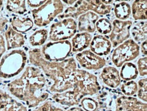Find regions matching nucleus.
<instances>
[{
    "label": "nucleus",
    "instance_id": "1",
    "mask_svg": "<svg viewBox=\"0 0 147 111\" xmlns=\"http://www.w3.org/2000/svg\"><path fill=\"white\" fill-rule=\"evenodd\" d=\"M6 91L28 108H35L50 98L48 80L38 67L27 65L16 78L5 85Z\"/></svg>",
    "mask_w": 147,
    "mask_h": 111
},
{
    "label": "nucleus",
    "instance_id": "2",
    "mask_svg": "<svg viewBox=\"0 0 147 111\" xmlns=\"http://www.w3.org/2000/svg\"><path fill=\"white\" fill-rule=\"evenodd\" d=\"M27 55L29 63L40 69L48 79V91L51 95L63 93L73 87L78 69L74 57L60 62L48 61L41 56L40 48H30Z\"/></svg>",
    "mask_w": 147,
    "mask_h": 111
},
{
    "label": "nucleus",
    "instance_id": "3",
    "mask_svg": "<svg viewBox=\"0 0 147 111\" xmlns=\"http://www.w3.org/2000/svg\"><path fill=\"white\" fill-rule=\"evenodd\" d=\"M101 89L96 75L78 68L76 70V80L72 89L61 93L52 94L51 99L64 108H71L80 104L84 97L96 95Z\"/></svg>",
    "mask_w": 147,
    "mask_h": 111
},
{
    "label": "nucleus",
    "instance_id": "4",
    "mask_svg": "<svg viewBox=\"0 0 147 111\" xmlns=\"http://www.w3.org/2000/svg\"><path fill=\"white\" fill-rule=\"evenodd\" d=\"M28 61L27 52L22 48L5 52L0 59V80L16 78L27 67Z\"/></svg>",
    "mask_w": 147,
    "mask_h": 111
},
{
    "label": "nucleus",
    "instance_id": "5",
    "mask_svg": "<svg viewBox=\"0 0 147 111\" xmlns=\"http://www.w3.org/2000/svg\"><path fill=\"white\" fill-rule=\"evenodd\" d=\"M65 10V5L60 0H48L37 8L31 10L34 25L38 27L48 26Z\"/></svg>",
    "mask_w": 147,
    "mask_h": 111
},
{
    "label": "nucleus",
    "instance_id": "6",
    "mask_svg": "<svg viewBox=\"0 0 147 111\" xmlns=\"http://www.w3.org/2000/svg\"><path fill=\"white\" fill-rule=\"evenodd\" d=\"M140 54L139 44L129 38L114 48L111 61L115 67H121L124 63L136 59Z\"/></svg>",
    "mask_w": 147,
    "mask_h": 111
},
{
    "label": "nucleus",
    "instance_id": "7",
    "mask_svg": "<svg viewBox=\"0 0 147 111\" xmlns=\"http://www.w3.org/2000/svg\"><path fill=\"white\" fill-rule=\"evenodd\" d=\"M41 54L45 60L60 62L68 59L72 52L71 41L48 42L40 48Z\"/></svg>",
    "mask_w": 147,
    "mask_h": 111
},
{
    "label": "nucleus",
    "instance_id": "8",
    "mask_svg": "<svg viewBox=\"0 0 147 111\" xmlns=\"http://www.w3.org/2000/svg\"><path fill=\"white\" fill-rule=\"evenodd\" d=\"M48 31L50 42L69 40L77 33V21L71 18L59 20L52 24Z\"/></svg>",
    "mask_w": 147,
    "mask_h": 111
},
{
    "label": "nucleus",
    "instance_id": "9",
    "mask_svg": "<svg viewBox=\"0 0 147 111\" xmlns=\"http://www.w3.org/2000/svg\"><path fill=\"white\" fill-rule=\"evenodd\" d=\"M75 59L83 69L88 72L98 71L106 66L107 63L105 57H99L90 49L77 53L75 56Z\"/></svg>",
    "mask_w": 147,
    "mask_h": 111
},
{
    "label": "nucleus",
    "instance_id": "10",
    "mask_svg": "<svg viewBox=\"0 0 147 111\" xmlns=\"http://www.w3.org/2000/svg\"><path fill=\"white\" fill-rule=\"evenodd\" d=\"M133 25L131 20H113L112 22V31L109 34V40L113 48L125 42L130 37V29Z\"/></svg>",
    "mask_w": 147,
    "mask_h": 111
},
{
    "label": "nucleus",
    "instance_id": "11",
    "mask_svg": "<svg viewBox=\"0 0 147 111\" xmlns=\"http://www.w3.org/2000/svg\"><path fill=\"white\" fill-rule=\"evenodd\" d=\"M112 108L113 111H147V104L137 97L118 93L114 99Z\"/></svg>",
    "mask_w": 147,
    "mask_h": 111
},
{
    "label": "nucleus",
    "instance_id": "12",
    "mask_svg": "<svg viewBox=\"0 0 147 111\" xmlns=\"http://www.w3.org/2000/svg\"><path fill=\"white\" fill-rule=\"evenodd\" d=\"M0 111H28V108L6 90L0 87Z\"/></svg>",
    "mask_w": 147,
    "mask_h": 111
},
{
    "label": "nucleus",
    "instance_id": "13",
    "mask_svg": "<svg viewBox=\"0 0 147 111\" xmlns=\"http://www.w3.org/2000/svg\"><path fill=\"white\" fill-rule=\"evenodd\" d=\"M5 42V47L6 50L18 49L21 48L26 44V37L22 33L17 32L15 31L9 24L7 25L6 29L3 33Z\"/></svg>",
    "mask_w": 147,
    "mask_h": 111
},
{
    "label": "nucleus",
    "instance_id": "14",
    "mask_svg": "<svg viewBox=\"0 0 147 111\" xmlns=\"http://www.w3.org/2000/svg\"><path fill=\"white\" fill-rule=\"evenodd\" d=\"M102 83L111 89H117L121 84L119 71L117 67L111 65L104 67L100 73Z\"/></svg>",
    "mask_w": 147,
    "mask_h": 111
},
{
    "label": "nucleus",
    "instance_id": "15",
    "mask_svg": "<svg viewBox=\"0 0 147 111\" xmlns=\"http://www.w3.org/2000/svg\"><path fill=\"white\" fill-rule=\"evenodd\" d=\"M112 44L106 36L96 35L92 37L90 45V50L99 57L108 56L112 50Z\"/></svg>",
    "mask_w": 147,
    "mask_h": 111
},
{
    "label": "nucleus",
    "instance_id": "16",
    "mask_svg": "<svg viewBox=\"0 0 147 111\" xmlns=\"http://www.w3.org/2000/svg\"><path fill=\"white\" fill-rule=\"evenodd\" d=\"M99 18V15L91 11L80 15L77 18V31L80 32L94 33L96 31V22Z\"/></svg>",
    "mask_w": 147,
    "mask_h": 111
},
{
    "label": "nucleus",
    "instance_id": "17",
    "mask_svg": "<svg viewBox=\"0 0 147 111\" xmlns=\"http://www.w3.org/2000/svg\"><path fill=\"white\" fill-rule=\"evenodd\" d=\"M90 11V4L88 1H75L74 4L71 6H67L64 10L62 14L58 16L59 20L64 19V18H73L77 19V18L84 13Z\"/></svg>",
    "mask_w": 147,
    "mask_h": 111
},
{
    "label": "nucleus",
    "instance_id": "18",
    "mask_svg": "<svg viewBox=\"0 0 147 111\" xmlns=\"http://www.w3.org/2000/svg\"><path fill=\"white\" fill-rule=\"evenodd\" d=\"M92 37L93 36L91 33L87 32L77 33L71 38L72 52L77 54L87 49L90 47Z\"/></svg>",
    "mask_w": 147,
    "mask_h": 111
},
{
    "label": "nucleus",
    "instance_id": "19",
    "mask_svg": "<svg viewBox=\"0 0 147 111\" xmlns=\"http://www.w3.org/2000/svg\"><path fill=\"white\" fill-rule=\"evenodd\" d=\"M9 24L15 31L22 34L29 32L34 27L33 19L28 16L24 17L18 16H12L9 18Z\"/></svg>",
    "mask_w": 147,
    "mask_h": 111
},
{
    "label": "nucleus",
    "instance_id": "20",
    "mask_svg": "<svg viewBox=\"0 0 147 111\" xmlns=\"http://www.w3.org/2000/svg\"><path fill=\"white\" fill-rule=\"evenodd\" d=\"M49 31L46 28L36 29L29 35L28 44L32 48H39L46 44L48 39Z\"/></svg>",
    "mask_w": 147,
    "mask_h": 111
},
{
    "label": "nucleus",
    "instance_id": "21",
    "mask_svg": "<svg viewBox=\"0 0 147 111\" xmlns=\"http://www.w3.org/2000/svg\"><path fill=\"white\" fill-rule=\"evenodd\" d=\"M90 4V11L98 15H107L113 11V1H97L88 0Z\"/></svg>",
    "mask_w": 147,
    "mask_h": 111
},
{
    "label": "nucleus",
    "instance_id": "22",
    "mask_svg": "<svg viewBox=\"0 0 147 111\" xmlns=\"http://www.w3.org/2000/svg\"><path fill=\"white\" fill-rule=\"evenodd\" d=\"M130 34L132 39L137 44L142 43L146 40L147 37V21L142 20L135 22L130 29Z\"/></svg>",
    "mask_w": 147,
    "mask_h": 111
},
{
    "label": "nucleus",
    "instance_id": "23",
    "mask_svg": "<svg viewBox=\"0 0 147 111\" xmlns=\"http://www.w3.org/2000/svg\"><path fill=\"white\" fill-rule=\"evenodd\" d=\"M114 96L115 95L113 94L110 89L104 88L102 89H101L100 91L95 95L94 98L98 104L100 110H102V109L108 110L109 108H112Z\"/></svg>",
    "mask_w": 147,
    "mask_h": 111
},
{
    "label": "nucleus",
    "instance_id": "24",
    "mask_svg": "<svg viewBox=\"0 0 147 111\" xmlns=\"http://www.w3.org/2000/svg\"><path fill=\"white\" fill-rule=\"evenodd\" d=\"M4 3V8L7 13L22 16L28 12L27 5L24 0H8Z\"/></svg>",
    "mask_w": 147,
    "mask_h": 111
},
{
    "label": "nucleus",
    "instance_id": "25",
    "mask_svg": "<svg viewBox=\"0 0 147 111\" xmlns=\"http://www.w3.org/2000/svg\"><path fill=\"white\" fill-rule=\"evenodd\" d=\"M146 0H136L133 1L131 6V15L135 20H146Z\"/></svg>",
    "mask_w": 147,
    "mask_h": 111
},
{
    "label": "nucleus",
    "instance_id": "26",
    "mask_svg": "<svg viewBox=\"0 0 147 111\" xmlns=\"http://www.w3.org/2000/svg\"><path fill=\"white\" fill-rule=\"evenodd\" d=\"M31 111H84L80 106H73L71 108H62L60 105L57 104L51 99L45 101L36 108H33Z\"/></svg>",
    "mask_w": 147,
    "mask_h": 111
},
{
    "label": "nucleus",
    "instance_id": "27",
    "mask_svg": "<svg viewBox=\"0 0 147 111\" xmlns=\"http://www.w3.org/2000/svg\"><path fill=\"white\" fill-rule=\"evenodd\" d=\"M119 71V75L121 80L124 81H130L134 80L138 76V72L136 65L131 62L124 63L122 65Z\"/></svg>",
    "mask_w": 147,
    "mask_h": 111
},
{
    "label": "nucleus",
    "instance_id": "28",
    "mask_svg": "<svg viewBox=\"0 0 147 111\" xmlns=\"http://www.w3.org/2000/svg\"><path fill=\"white\" fill-rule=\"evenodd\" d=\"M114 16L117 20H126L131 16V5L127 1H120L114 5Z\"/></svg>",
    "mask_w": 147,
    "mask_h": 111
},
{
    "label": "nucleus",
    "instance_id": "29",
    "mask_svg": "<svg viewBox=\"0 0 147 111\" xmlns=\"http://www.w3.org/2000/svg\"><path fill=\"white\" fill-rule=\"evenodd\" d=\"M120 91L125 96L132 97L137 93L138 84L135 80H130L123 82L119 86Z\"/></svg>",
    "mask_w": 147,
    "mask_h": 111
},
{
    "label": "nucleus",
    "instance_id": "30",
    "mask_svg": "<svg viewBox=\"0 0 147 111\" xmlns=\"http://www.w3.org/2000/svg\"><path fill=\"white\" fill-rule=\"evenodd\" d=\"M96 30L100 35H109L112 31V23L107 18H100L96 22Z\"/></svg>",
    "mask_w": 147,
    "mask_h": 111
},
{
    "label": "nucleus",
    "instance_id": "31",
    "mask_svg": "<svg viewBox=\"0 0 147 111\" xmlns=\"http://www.w3.org/2000/svg\"><path fill=\"white\" fill-rule=\"evenodd\" d=\"M80 107L84 111H100L99 105L94 97H85L81 100Z\"/></svg>",
    "mask_w": 147,
    "mask_h": 111
},
{
    "label": "nucleus",
    "instance_id": "32",
    "mask_svg": "<svg viewBox=\"0 0 147 111\" xmlns=\"http://www.w3.org/2000/svg\"><path fill=\"white\" fill-rule=\"evenodd\" d=\"M138 84V91L137 97L143 102L146 103L147 101V78H140L137 82Z\"/></svg>",
    "mask_w": 147,
    "mask_h": 111
},
{
    "label": "nucleus",
    "instance_id": "33",
    "mask_svg": "<svg viewBox=\"0 0 147 111\" xmlns=\"http://www.w3.org/2000/svg\"><path fill=\"white\" fill-rule=\"evenodd\" d=\"M137 69L138 72V75L141 77H146L147 75V57H143L139 58L137 61Z\"/></svg>",
    "mask_w": 147,
    "mask_h": 111
},
{
    "label": "nucleus",
    "instance_id": "34",
    "mask_svg": "<svg viewBox=\"0 0 147 111\" xmlns=\"http://www.w3.org/2000/svg\"><path fill=\"white\" fill-rule=\"evenodd\" d=\"M9 25V18L5 15L0 14V34L4 33L7 25Z\"/></svg>",
    "mask_w": 147,
    "mask_h": 111
},
{
    "label": "nucleus",
    "instance_id": "35",
    "mask_svg": "<svg viewBox=\"0 0 147 111\" xmlns=\"http://www.w3.org/2000/svg\"><path fill=\"white\" fill-rule=\"evenodd\" d=\"M46 1H35V0L33 1V0H27V1H26V3H27V5L28 7L31 8V10H33V9H35L40 7Z\"/></svg>",
    "mask_w": 147,
    "mask_h": 111
},
{
    "label": "nucleus",
    "instance_id": "36",
    "mask_svg": "<svg viewBox=\"0 0 147 111\" xmlns=\"http://www.w3.org/2000/svg\"><path fill=\"white\" fill-rule=\"evenodd\" d=\"M5 52H6V47H5L4 37L2 34H0V59Z\"/></svg>",
    "mask_w": 147,
    "mask_h": 111
},
{
    "label": "nucleus",
    "instance_id": "37",
    "mask_svg": "<svg viewBox=\"0 0 147 111\" xmlns=\"http://www.w3.org/2000/svg\"><path fill=\"white\" fill-rule=\"evenodd\" d=\"M140 51L143 55L146 56L147 54V41H144L141 43V46H140Z\"/></svg>",
    "mask_w": 147,
    "mask_h": 111
},
{
    "label": "nucleus",
    "instance_id": "38",
    "mask_svg": "<svg viewBox=\"0 0 147 111\" xmlns=\"http://www.w3.org/2000/svg\"><path fill=\"white\" fill-rule=\"evenodd\" d=\"M3 8H4V1L0 0V13L2 12Z\"/></svg>",
    "mask_w": 147,
    "mask_h": 111
},
{
    "label": "nucleus",
    "instance_id": "39",
    "mask_svg": "<svg viewBox=\"0 0 147 111\" xmlns=\"http://www.w3.org/2000/svg\"><path fill=\"white\" fill-rule=\"evenodd\" d=\"M100 111H104V110H100Z\"/></svg>",
    "mask_w": 147,
    "mask_h": 111
}]
</instances>
